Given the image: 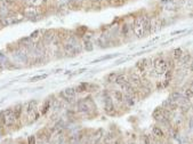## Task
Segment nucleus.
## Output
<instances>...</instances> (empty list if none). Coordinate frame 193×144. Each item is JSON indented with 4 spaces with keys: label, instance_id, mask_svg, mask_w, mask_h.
Returning a JSON list of instances; mask_svg holds the SVG:
<instances>
[{
    "label": "nucleus",
    "instance_id": "nucleus-1",
    "mask_svg": "<svg viewBox=\"0 0 193 144\" xmlns=\"http://www.w3.org/2000/svg\"><path fill=\"white\" fill-rule=\"evenodd\" d=\"M131 30H133V33L135 34L137 38L145 37V33H144V25H143V15H138V16L134 20Z\"/></svg>",
    "mask_w": 193,
    "mask_h": 144
},
{
    "label": "nucleus",
    "instance_id": "nucleus-2",
    "mask_svg": "<svg viewBox=\"0 0 193 144\" xmlns=\"http://www.w3.org/2000/svg\"><path fill=\"white\" fill-rule=\"evenodd\" d=\"M153 69L158 76H162L168 70V63L162 57H156L153 60Z\"/></svg>",
    "mask_w": 193,
    "mask_h": 144
},
{
    "label": "nucleus",
    "instance_id": "nucleus-3",
    "mask_svg": "<svg viewBox=\"0 0 193 144\" xmlns=\"http://www.w3.org/2000/svg\"><path fill=\"white\" fill-rule=\"evenodd\" d=\"M24 17H27L29 20H37V17H40L41 15V9L40 7H32V6H27L24 7L22 10Z\"/></svg>",
    "mask_w": 193,
    "mask_h": 144
},
{
    "label": "nucleus",
    "instance_id": "nucleus-4",
    "mask_svg": "<svg viewBox=\"0 0 193 144\" xmlns=\"http://www.w3.org/2000/svg\"><path fill=\"white\" fill-rule=\"evenodd\" d=\"M76 95H77V92H76V88L73 87H67L60 93V96L69 103H72L76 100Z\"/></svg>",
    "mask_w": 193,
    "mask_h": 144
},
{
    "label": "nucleus",
    "instance_id": "nucleus-5",
    "mask_svg": "<svg viewBox=\"0 0 193 144\" xmlns=\"http://www.w3.org/2000/svg\"><path fill=\"white\" fill-rule=\"evenodd\" d=\"M104 110H105V112L107 114H110V116L114 114V111H116L113 100H112V97L107 94V93H105V95H104Z\"/></svg>",
    "mask_w": 193,
    "mask_h": 144
},
{
    "label": "nucleus",
    "instance_id": "nucleus-6",
    "mask_svg": "<svg viewBox=\"0 0 193 144\" xmlns=\"http://www.w3.org/2000/svg\"><path fill=\"white\" fill-rule=\"evenodd\" d=\"M149 60L147 58H143V60L138 61L136 64H135V73H137L138 76H145V72L147 70V65H149Z\"/></svg>",
    "mask_w": 193,
    "mask_h": 144
},
{
    "label": "nucleus",
    "instance_id": "nucleus-7",
    "mask_svg": "<svg viewBox=\"0 0 193 144\" xmlns=\"http://www.w3.org/2000/svg\"><path fill=\"white\" fill-rule=\"evenodd\" d=\"M63 48H64V53L67 54V56H74V55H77V54L80 53V50L74 45H72L71 42H67V41L64 42Z\"/></svg>",
    "mask_w": 193,
    "mask_h": 144
},
{
    "label": "nucleus",
    "instance_id": "nucleus-8",
    "mask_svg": "<svg viewBox=\"0 0 193 144\" xmlns=\"http://www.w3.org/2000/svg\"><path fill=\"white\" fill-rule=\"evenodd\" d=\"M15 56L18 61H21L22 63H27L29 62V52L25 48L21 47L15 52Z\"/></svg>",
    "mask_w": 193,
    "mask_h": 144
},
{
    "label": "nucleus",
    "instance_id": "nucleus-9",
    "mask_svg": "<svg viewBox=\"0 0 193 144\" xmlns=\"http://www.w3.org/2000/svg\"><path fill=\"white\" fill-rule=\"evenodd\" d=\"M77 109L78 112H80V113H88L90 111V105L88 103V101L80 100L77 103Z\"/></svg>",
    "mask_w": 193,
    "mask_h": 144
},
{
    "label": "nucleus",
    "instance_id": "nucleus-10",
    "mask_svg": "<svg viewBox=\"0 0 193 144\" xmlns=\"http://www.w3.org/2000/svg\"><path fill=\"white\" fill-rule=\"evenodd\" d=\"M143 25H144V33L149 34L152 32V20L149 15H143Z\"/></svg>",
    "mask_w": 193,
    "mask_h": 144
},
{
    "label": "nucleus",
    "instance_id": "nucleus-11",
    "mask_svg": "<svg viewBox=\"0 0 193 144\" xmlns=\"http://www.w3.org/2000/svg\"><path fill=\"white\" fill-rule=\"evenodd\" d=\"M55 36H56V32H54V31L52 30L45 31V33H43V42L46 45H53Z\"/></svg>",
    "mask_w": 193,
    "mask_h": 144
},
{
    "label": "nucleus",
    "instance_id": "nucleus-12",
    "mask_svg": "<svg viewBox=\"0 0 193 144\" xmlns=\"http://www.w3.org/2000/svg\"><path fill=\"white\" fill-rule=\"evenodd\" d=\"M37 104H38V102L36 100H32V101H30V102L25 103L24 107H25V110H27V112L29 116H32V114L36 113V110H37Z\"/></svg>",
    "mask_w": 193,
    "mask_h": 144
},
{
    "label": "nucleus",
    "instance_id": "nucleus-13",
    "mask_svg": "<svg viewBox=\"0 0 193 144\" xmlns=\"http://www.w3.org/2000/svg\"><path fill=\"white\" fill-rule=\"evenodd\" d=\"M128 81L133 85L134 87H140V86H142V79H141L140 76H138L137 73H135V72L129 74V77H128Z\"/></svg>",
    "mask_w": 193,
    "mask_h": 144
},
{
    "label": "nucleus",
    "instance_id": "nucleus-14",
    "mask_svg": "<svg viewBox=\"0 0 193 144\" xmlns=\"http://www.w3.org/2000/svg\"><path fill=\"white\" fill-rule=\"evenodd\" d=\"M3 113H5V118H6V125L12 126L15 122V120H16L15 116H14L13 109H6V110L3 111Z\"/></svg>",
    "mask_w": 193,
    "mask_h": 144
},
{
    "label": "nucleus",
    "instance_id": "nucleus-15",
    "mask_svg": "<svg viewBox=\"0 0 193 144\" xmlns=\"http://www.w3.org/2000/svg\"><path fill=\"white\" fill-rule=\"evenodd\" d=\"M152 117H153V119L156 121L163 120V119H165V109H163L162 107H156V110L153 111V113H152Z\"/></svg>",
    "mask_w": 193,
    "mask_h": 144
},
{
    "label": "nucleus",
    "instance_id": "nucleus-16",
    "mask_svg": "<svg viewBox=\"0 0 193 144\" xmlns=\"http://www.w3.org/2000/svg\"><path fill=\"white\" fill-rule=\"evenodd\" d=\"M98 45H100L101 48H105L107 47V45L110 44V37L107 36V34H102V36H100V38H98Z\"/></svg>",
    "mask_w": 193,
    "mask_h": 144
},
{
    "label": "nucleus",
    "instance_id": "nucleus-17",
    "mask_svg": "<svg viewBox=\"0 0 193 144\" xmlns=\"http://www.w3.org/2000/svg\"><path fill=\"white\" fill-rule=\"evenodd\" d=\"M123 102H125L128 107H134V105H135V95L125 93V95H123Z\"/></svg>",
    "mask_w": 193,
    "mask_h": 144
},
{
    "label": "nucleus",
    "instance_id": "nucleus-18",
    "mask_svg": "<svg viewBox=\"0 0 193 144\" xmlns=\"http://www.w3.org/2000/svg\"><path fill=\"white\" fill-rule=\"evenodd\" d=\"M180 63L182 67H187L189 64H191V55L190 53H185L182 55V58L180 60Z\"/></svg>",
    "mask_w": 193,
    "mask_h": 144
},
{
    "label": "nucleus",
    "instance_id": "nucleus-19",
    "mask_svg": "<svg viewBox=\"0 0 193 144\" xmlns=\"http://www.w3.org/2000/svg\"><path fill=\"white\" fill-rule=\"evenodd\" d=\"M13 112L14 116H15V119H20L21 116H22V112H23V105L22 104H16L15 107H13Z\"/></svg>",
    "mask_w": 193,
    "mask_h": 144
},
{
    "label": "nucleus",
    "instance_id": "nucleus-20",
    "mask_svg": "<svg viewBox=\"0 0 193 144\" xmlns=\"http://www.w3.org/2000/svg\"><path fill=\"white\" fill-rule=\"evenodd\" d=\"M183 96V95L181 94L180 92H173V93H170L169 97H168V101L169 102H177L178 103V101L181 100V97Z\"/></svg>",
    "mask_w": 193,
    "mask_h": 144
},
{
    "label": "nucleus",
    "instance_id": "nucleus-21",
    "mask_svg": "<svg viewBox=\"0 0 193 144\" xmlns=\"http://www.w3.org/2000/svg\"><path fill=\"white\" fill-rule=\"evenodd\" d=\"M182 55H183V52L181 48H176V49L173 50V60L175 62H180V60L182 58Z\"/></svg>",
    "mask_w": 193,
    "mask_h": 144
},
{
    "label": "nucleus",
    "instance_id": "nucleus-22",
    "mask_svg": "<svg viewBox=\"0 0 193 144\" xmlns=\"http://www.w3.org/2000/svg\"><path fill=\"white\" fill-rule=\"evenodd\" d=\"M50 107H52V101L50 100H46L45 101V103H43V107H42V109H41V112L40 113L42 114H46L48 111L50 110Z\"/></svg>",
    "mask_w": 193,
    "mask_h": 144
},
{
    "label": "nucleus",
    "instance_id": "nucleus-23",
    "mask_svg": "<svg viewBox=\"0 0 193 144\" xmlns=\"http://www.w3.org/2000/svg\"><path fill=\"white\" fill-rule=\"evenodd\" d=\"M48 77V74L45 73V74H39V76H34V77H31L29 79V82H37V81H41V80H45L46 78Z\"/></svg>",
    "mask_w": 193,
    "mask_h": 144
},
{
    "label": "nucleus",
    "instance_id": "nucleus-24",
    "mask_svg": "<svg viewBox=\"0 0 193 144\" xmlns=\"http://www.w3.org/2000/svg\"><path fill=\"white\" fill-rule=\"evenodd\" d=\"M152 132H153L154 136H156V137H159V138H162L163 136H165L163 131L160 127H158V126H154V127L152 128Z\"/></svg>",
    "mask_w": 193,
    "mask_h": 144
},
{
    "label": "nucleus",
    "instance_id": "nucleus-25",
    "mask_svg": "<svg viewBox=\"0 0 193 144\" xmlns=\"http://www.w3.org/2000/svg\"><path fill=\"white\" fill-rule=\"evenodd\" d=\"M127 80H128V79H127V77L125 76V74H118V77H116V79L114 82H116L118 86H121V85L125 84Z\"/></svg>",
    "mask_w": 193,
    "mask_h": 144
},
{
    "label": "nucleus",
    "instance_id": "nucleus-26",
    "mask_svg": "<svg viewBox=\"0 0 193 144\" xmlns=\"http://www.w3.org/2000/svg\"><path fill=\"white\" fill-rule=\"evenodd\" d=\"M119 56V54H112V55H105V56H102L100 58H97V60L93 61L92 63H100L102 61H105V60H110V58H113V57H116Z\"/></svg>",
    "mask_w": 193,
    "mask_h": 144
},
{
    "label": "nucleus",
    "instance_id": "nucleus-27",
    "mask_svg": "<svg viewBox=\"0 0 193 144\" xmlns=\"http://www.w3.org/2000/svg\"><path fill=\"white\" fill-rule=\"evenodd\" d=\"M113 97L116 98V102H119V103H121V102H123V93L120 91H114L113 93Z\"/></svg>",
    "mask_w": 193,
    "mask_h": 144
},
{
    "label": "nucleus",
    "instance_id": "nucleus-28",
    "mask_svg": "<svg viewBox=\"0 0 193 144\" xmlns=\"http://www.w3.org/2000/svg\"><path fill=\"white\" fill-rule=\"evenodd\" d=\"M105 1L110 6H121L122 3H125L126 0H105Z\"/></svg>",
    "mask_w": 193,
    "mask_h": 144
},
{
    "label": "nucleus",
    "instance_id": "nucleus-29",
    "mask_svg": "<svg viewBox=\"0 0 193 144\" xmlns=\"http://www.w3.org/2000/svg\"><path fill=\"white\" fill-rule=\"evenodd\" d=\"M183 96L185 97V98H187L189 101L192 100L193 98V89L192 88H186L183 93Z\"/></svg>",
    "mask_w": 193,
    "mask_h": 144
},
{
    "label": "nucleus",
    "instance_id": "nucleus-30",
    "mask_svg": "<svg viewBox=\"0 0 193 144\" xmlns=\"http://www.w3.org/2000/svg\"><path fill=\"white\" fill-rule=\"evenodd\" d=\"M83 49L85 50H88V52H92V50L94 49V46H93V44H92V41L88 39V40H85L83 41Z\"/></svg>",
    "mask_w": 193,
    "mask_h": 144
},
{
    "label": "nucleus",
    "instance_id": "nucleus-31",
    "mask_svg": "<svg viewBox=\"0 0 193 144\" xmlns=\"http://www.w3.org/2000/svg\"><path fill=\"white\" fill-rule=\"evenodd\" d=\"M50 109H53L54 111L58 110V109H61V101L57 100V98H55V100L52 101V107Z\"/></svg>",
    "mask_w": 193,
    "mask_h": 144
},
{
    "label": "nucleus",
    "instance_id": "nucleus-32",
    "mask_svg": "<svg viewBox=\"0 0 193 144\" xmlns=\"http://www.w3.org/2000/svg\"><path fill=\"white\" fill-rule=\"evenodd\" d=\"M118 74L119 73H116V72H111L110 74H107V77H106V81L107 82H114L116 79V77H118Z\"/></svg>",
    "mask_w": 193,
    "mask_h": 144
},
{
    "label": "nucleus",
    "instance_id": "nucleus-33",
    "mask_svg": "<svg viewBox=\"0 0 193 144\" xmlns=\"http://www.w3.org/2000/svg\"><path fill=\"white\" fill-rule=\"evenodd\" d=\"M128 32H129V25L127 23H125L121 27V34H122V37H128Z\"/></svg>",
    "mask_w": 193,
    "mask_h": 144
},
{
    "label": "nucleus",
    "instance_id": "nucleus-34",
    "mask_svg": "<svg viewBox=\"0 0 193 144\" xmlns=\"http://www.w3.org/2000/svg\"><path fill=\"white\" fill-rule=\"evenodd\" d=\"M6 126V118H5V113L3 111L0 112V128H2Z\"/></svg>",
    "mask_w": 193,
    "mask_h": 144
},
{
    "label": "nucleus",
    "instance_id": "nucleus-35",
    "mask_svg": "<svg viewBox=\"0 0 193 144\" xmlns=\"http://www.w3.org/2000/svg\"><path fill=\"white\" fill-rule=\"evenodd\" d=\"M40 32H41V31H40V30L34 31V32H32V33H31L30 38H31V39H32V40L34 41V40H36V39H38V38L40 37V36H39V33H40Z\"/></svg>",
    "mask_w": 193,
    "mask_h": 144
},
{
    "label": "nucleus",
    "instance_id": "nucleus-36",
    "mask_svg": "<svg viewBox=\"0 0 193 144\" xmlns=\"http://www.w3.org/2000/svg\"><path fill=\"white\" fill-rule=\"evenodd\" d=\"M143 144H151V140L149 135H145L143 138Z\"/></svg>",
    "mask_w": 193,
    "mask_h": 144
},
{
    "label": "nucleus",
    "instance_id": "nucleus-37",
    "mask_svg": "<svg viewBox=\"0 0 193 144\" xmlns=\"http://www.w3.org/2000/svg\"><path fill=\"white\" fill-rule=\"evenodd\" d=\"M27 144H36V137L34 136H30L29 137V143Z\"/></svg>",
    "mask_w": 193,
    "mask_h": 144
},
{
    "label": "nucleus",
    "instance_id": "nucleus-38",
    "mask_svg": "<svg viewBox=\"0 0 193 144\" xmlns=\"http://www.w3.org/2000/svg\"><path fill=\"white\" fill-rule=\"evenodd\" d=\"M190 69H191V71L193 72V58H192V61H191V64H190Z\"/></svg>",
    "mask_w": 193,
    "mask_h": 144
},
{
    "label": "nucleus",
    "instance_id": "nucleus-39",
    "mask_svg": "<svg viewBox=\"0 0 193 144\" xmlns=\"http://www.w3.org/2000/svg\"><path fill=\"white\" fill-rule=\"evenodd\" d=\"M190 128H193V117L191 118V121H190Z\"/></svg>",
    "mask_w": 193,
    "mask_h": 144
},
{
    "label": "nucleus",
    "instance_id": "nucleus-40",
    "mask_svg": "<svg viewBox=\"0 0 193 144\" xmlns=\"http://www.w3.org/2000/svg\"><path fill=\"white\" fill-rule=\"evenodd\" d=\"M190 88L193 89V80H191V82H190Z\"/></svg>",
    "mask_w": 193,
    "mask_h": 144
},
{
    "label": "nucleus",
    "instance_id": "nucleus-41",
    "mask_svg": "<svg viewBox=\"0 0 193 144\" xmlns=\"http://www.w3.org/2000/svg\"><path fill=\"white\" fill-rule=\"evenodd\" d=\"M22 1H23V2L25 3V5H27V1H29V0H22Z\"/></svg>",
    "mask_w": 193,
    "mask_h": 144
},
{
    "label": "nucleus",
    "instance_id": "nucleus-42",
    "mask_svg": "<svg viewBox=\"0 0 193 144\" xmlns=\"http://www.w3.org/2000/svg\"><path fill=\"white\" fill-rule=\"evenodd\" d=\"M156 1H162V0H156Z\"/></svg>",
    "mask_w": 193,
    "mask_h": 144
}]
</instances>
